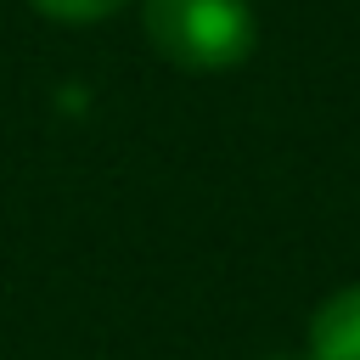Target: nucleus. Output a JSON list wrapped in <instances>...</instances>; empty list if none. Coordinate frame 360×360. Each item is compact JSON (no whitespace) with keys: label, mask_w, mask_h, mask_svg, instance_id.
Segmentation results:
<instances>
[{"label":"nucleus","mask_w":360,"mask_h":360,"mask_svg":"<svg viewBox=\"0 0 360 360\" xmlns=\"http://www.w3.org/2000/svg\"><path fill=\"white\" fill-rule=\"evenodd\" d=\"M309 360H360V281L338 287L309 321Z\"/></svg>","instance_id":"f03ea898"},{"label":"nucleus","mask_w":360,"mask_h":360,"mask_svg":"<svg viewBox=\"0 0 360 360\" xmlns=\"http://www.w3.org/2000/svg\"><path fill=\"white\" fill-rule=\"evenodd\" d=\"M264 360H292V354H264ZM304 360H309V354H304Z\"/></svg>","instance_id":"20e7f679"},{"label":"nucleus","mask_w":360,"mask_h":360,"mask_svg":"<svg viewBox=\"0 0 360 360\" xmlns=\"http://www.w3.org/2000/svg\"><path fill=\"white\" fill-rule=\"evenodd\" d=\"M45 17H56V22H96V17H107V11H118V6H129V0H34Z\"/></svg>","instance_id":"7ed1b4c3"},{"label":"nucleus","mask_w":360,"mask_h":360,"mask_svg":"<svg viewBox=\"0 0 360 360\" xmlns=\"http://www.w3.org/2000/svg\"><path fill=\"white\" fill-rule=\"evenodd\" d=\"M141 22L152 51L180 73H225L253 51L248 0H146Z\"/></svg>","instance_id":"f257e3e1"}]
</instances>
